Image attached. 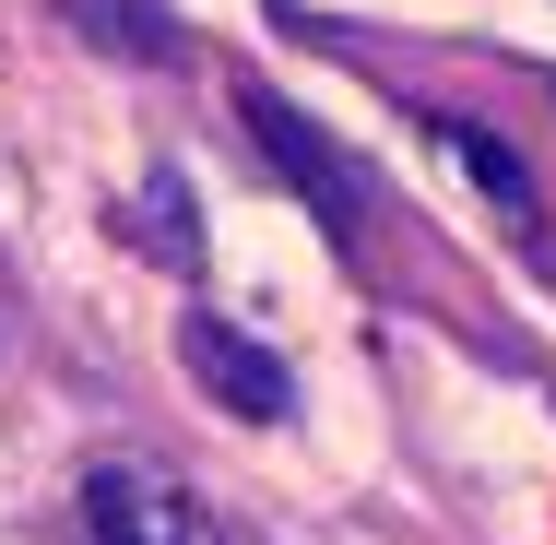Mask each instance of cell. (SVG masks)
Instances as JSON below:
<instances>
[{
	"instance_id": "3",
	"label": "cell",
	"mask_w": 556,
	"mask_h": 545,
	"mask_svg": "<svg viewBox=\"0 0 556 545\" xmlns=\"http://www.w3.org/2000/svg\"><path fill=\"white\" fill-rule=\"evenodd\" d=\"M178 368L214 392L225 416H261V428H273V416H296V380H285V356H273V344H249L237 321H214V309H190V321H178Z\"/></svg>"
},
{
	"instance_id": "6",
	"label": "cell",
	"mask_w": 556,
	"mask_h": 545,
	"mask_svg": "<svg viewBox=\"0 0 556 545\" xmlns=\"http://www.w3.org/2000/svg\"><path fill=\"white\" fill-rule=\"evenodd\" d=\"M439 143L450 154H462V166H473V190H485V202H497V214L521 225V237H533V178H521V154H509V143H497V131H473V119H439Z\"/></svg>"
},
{
	"instance_id": "4",
	"label": "cell",
	"mask_w": 556,
	"mask_h": 545,
	"mask_svg": "<svg viewBox=\"0 0 556 545\" xmlns=\"http://www.w3.org/2000/svg\"><path fill=\"white\" fill-rule=\"evenodd\" d=\"M60 24H72L84 48L130 60V72H166V60H190V36H178L154 0H60Z\"/></svg>"
},
{
	"instance_id": "1",
	"label": "cell",
	"mask_w": 556,
	"mask_h": 545,
	"mask_svg": "<svg viewBox=\"0 0 556 545\" xmlns=\"http://www.w3.org/2000/svg\"><path fill=\"white\" fill-rule=\"evenodd\" d=\"M237 119H249V143H261V166H285L296 178V202L320 214V237H332V261H367V190L343 178V154L308 131L296 108H273L261 84H237Z\"/></svg>"
},
{
	"instance_id": "2",
	"label": "cell",
	"mask_w": 556,
	"mask_h": 545,
	"mask_svg": "<svg viewBox=\"0 0 556 545\" xmlns=\"http://www.w3.org/2000/svg\"><path fill=\"white\" fill-rule=\"evenodd\" d=\"M72 510H84V545H225L214 510L178 474H154V462H96L72 486Z\"/></svg>"
},
{
	"instance_id": "5",
	"label": "cell",
	"mask_w": 556,
	"mask_h": 545,
	"mask_svg": "<svg viewBox=\"0 0 556 545\" xmlns=\"http://www.w3.org/2000/svg\"><path fill=\"white\" fill-rule=\"evenodd\" d=\"M130 237H142V261H178V273H202V202H190V178H142L130 190Z\"/></svg>"
}]
</instances>
